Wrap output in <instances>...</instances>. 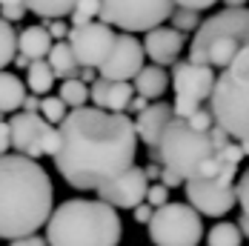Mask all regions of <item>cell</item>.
<instances>
[{
	"label": "cell",
	"instance_id": "obj_36",
	"mask_svg": "<svg viewBox=\"0 0 249 246\" xmlns=\"http://www.w3.org/2000/svg\"><path fill=\"white\" fill-rule=\"evenodd\" d=\"M158 180H160L166 189H172V186H180V183H183V180H180V175H175L172 169H160V177H158Z\"/></svg>",
	"mask_w": 249,
	"mask_h": 246
},
{
	"label": "cell",
	"instance_id": "obj_17",
	"mask_svg": "<svg viewBox=\"0 0 249 246\" xmlns=\"http://www.w3.org/2000/svg\"><path fill=\"white\" fill-rule=\"evenodd\" d=\"M89 98L95 100V109L124 112V109H129V100L135 98V89H132V83H118V80H103V77H98L89 86Z\"/></svg>",
	"mask_w": 249,
	"mask_h": 246
},
{
	"label": "cell",
	"instance_id": "obj_4",
	"mask_svg": "<svg viewBox=\"0 0 249 246\" xmlns=\"http://www.w3.org/2000/svg\"><path fill=\"white\" fill-rule=\"evenodd\" d=\"M124 235V223L118 209L103 200H66L52 209L46 221L49 246H118Z\"/></svg>",
	"mask_w": 249,
	"mask_h": 246
},
{
	"label": "cell",
	"instance_id": "obj_7",
	"mask_svg": "<svg viewBox=\"0 0 249 246\" xmlns=\"http://www.w3.org/2000/svg\"><path fill=\"white\" fill-rule=\"evenodd\" d=\"M146 229L152 246H198L203 238V221L189 203H166L155 209Z\"/></svg>",
	"mask_w": 249,
	"mask_h": 246
},
{
	"label": "cell",
	"instance_id": "obj_6",
	"mask_svg": "<svg viewBox=\"0 0 249 246\" xmlns=\"http://www.w3.org/2000/svg\"><path fill=\"white\" fill-rule=\"evenodd\" d=\"M247 32L249 9H224L195 29V40L189 43V60L212 69H226Z\"/></svg>",
	"mask_w": 249,
	"mask_h": 246
},
{
	"label": "cell",
	"instance_id": "obj_22",
	"mask_svg": "<svg viewBox=\"0 0 249 246\" xmlns=\"http://www.w3.org/2000/svg\"><path fill=\"white\" fill-rule=\"evenodd\" d=\"M29 92L32 95H49V89L54 86V72L46 60H32L29 63Z\"/></svg>",
	"mask_w": 249,
	"mask_h": 246
},
{
	"label": "cell",
	"instance_id": "obj_5",
	"mask_svg": "<svg viewBox=\"0 0 249 246\" xmlns=\"http://www.w3.org/2000/svg\"><path fill=\"white\" fill-rule=\"evenodd\" d=\"M209 112L229 138H235L238 143L249 141V32L244 35L229 66L215 77Z\"/></svg>",
	"mask_w": 249,
	"mask_h": 246
},
{
	"label": "cell",
	"instance_id": "obj_27",
	"mask_svg": "<svg viewBox=\"0 0 249 246\" xmlns=\"http://www.w3.org/2000/svg\"><path fill=\"white\" fill-rule=\"evenodd\" d=\"M37 112H43V121H49V123H63V118L69 115L66 103L57 98V95H43V98H40V109H37Z\"/></svg>",
	"mask_w": 249,
	"mask_h": 246
},
{
	"label": "cell",
	"instance_id": "obj_26",
	"mask_svg": "<svg viewBox=\"0 0 249 246\" xmlns=\"http://www.w3.org/2000/svg\"><path fill=\"white\" fill-rule=\"evenodd\" d=\"M15 54H18V35H15V26L0 18V72H6V66L15 60Z\"/></svg>",
	"mask_w": 249,
	"mask_h": 246
},
{
	"label": "cell",
	"instance_id": "obj_42",
	"mask_svg": "<svg viewBox=\"0 0 249 246\" xmlns=\"http://www.w3.org/2000/svg\"><path fill=\"white\" fill-rule=\"evenodd\" d=\"M143 175H146V180H158V177H160V166H158V163H149V166L143 169Z\"/></svg>",
	"mask_w": 249,
	"mask_h": 246
},
{
	"label": "cell",
	"instance_id": "obj_10",
	"mask_svg": "<svg viewBox=\"0 0 249 246\" xmlns=\"http://www.w3.org/2000/svg\"><path fill=\"white\" fill-rule=\"evenodd\" d=\"M9 138H12V146L18 149V155L32 158V160H37L43 155L54 158L57 143H60L57 129L49 121H43L37 112H18V115H12Z\"/></svg>",
	"mask_w": 249,
	"mask_h": 246
},
{
	"label": "cell",
	"instance_id": "obj_28",
	"mask_svg": "<svg viewBox=\"0 0 249 246\" xmlns=\"http://www.w3.org/2000/svg\"><path fill=\"white\" fill-rule=\"evenodd\" d=\"M98 15H100L98 0H77L75 9L69 12V20H72V26H83V23H92Z\"/></svg>",
	"mask_w": 249,
	"mask_h": 246
},
{
	"label": "cell",
	"instance_id": "obj_44",
	"mask_svg": "<svg viewBox=\"0 0 249 246\" xmlns=\"http://www.w3.org/2000/svg\"><path fill=\"white\" fill-rule=\"evenodd\" d=\"M226 9H247V0H224Z\"/></svg>",
	"mask_w": 249,
	"mask_h": 246
},
{
	"label": "cell",
	"instance_id": "obj_1",
	"mask_svg": "<svg viewBox=\"0 0 249 246\" xmlns=\"http://www.w3.org/2000/svg\"><path fill=\"white\" fill-rule=\"evenodd\" d=\"M54 166L75 189H100L135 166L138 135L124 112H103L95 106L72 109L57 129Z\"/></svg>",
	"mask_w": 249,
	"mask_h": 246
},
{
	"label": "cell",
	"instance_id": "obj_3",
	"mask_svg": "<svg viewBox=\"0 0 249 246\" xmlns=\"http://www.w3.org/2000/svg\"><path fill=\"white\" fill-rule=\"evenodd\" d=\"M54 189L46 169L23 155H0V241L35 235L46 226Z\"/></svg>",
	"mask_w": 249,
	"mask_h": 246
},
{
	"label": "cell",
	"instance_id": "obj_45",
	"mask_svg": "<svg viewBox=\"0 0 249 246\" xmlns=\"http://www.w3.org/2000/svg\"><path fill=\"white\" fill-rule=\"evenodd\" d=\"M29 57H23V54H15V66H20V69H29Z\"/></svg>",
	"mask_w": 249,
	"mask_h": 246
},
{
	"label": "cell",
	"instance_id": "obj_19",
	"mask_svg": "<svg viewBox=\"0 0 249 246\" xmlns=\"http://www.w3.org/2000/svg\"><path fill=\"white\" fill-rule=\"evenodd\" d=\"M132 89L146 100H160L169 89V74L163 72L160 66H143L141 72L135 74Z\"/></svg>",
	"mask_w": 249,
	"mask_h": 246
},
{
	"label": "cell",
	"instance_id": "obj_14",
	"mask_svg": "<svg viewBox=\"0 0 249 246\" xmlns=\"http://www.w3.org/2000/svg\"><path fill=\"white\" fill-rule=\"evenodd\" d=\"M146 189H149V180H146L143 169L132 166L124 175H118L115 180L103 183L98 189V200L109 203L112 209H135L138 203L146 200Z\"/></svg>",
	"mask_w": 249,
	"mask_h": 246
},
{
	"label": "cell",
	"instance_id": "obj_2",
	"mask_svg": "<svg viewBox=\"0 0 249 246\" xmlns=\"http://www.w3.org/2000/svg\"><path fill=\"white\" fill-rule=\"evenodd\" d=\"M149 158L180 175V180H209L226 169H238L244 149L241 143H232L218 123L212 129H195L183 118H172L158 146L149 149Z\"/></svg>",
	"mask_w": 249,
	"mask_h": 246
},
{
	"label": "cell",
	"instance_id": "obj_35",
	"mask_svg": "<svg viewBox=\"0 0 249 246\" xmlns=\"http://www.w3.org/2000/svg\"><path fill=\"white\" fill-rule=\"evenodd\" d=\"M9 246H49V244H46V238H40V235L35 232V235H26V238H15V241H9Z\"/></svg>",
	"mask_w": 249,
	"mask_h": 246
},
{
	"label": "cell",
	"instance_id": "obj_11",
	"mask_svg": "<svg viewBox=\"0 0 249 246\" xmlns=\"http://www.w3.org/2000/svg\"><path fill=\"white\" fill-rule=\"evenodd\" d=\"M235 175L238 169H226L218 177H209V180H186V200L189 206L206 215V218H224L232 212V206L238 203L235 200Z\"/></svg>",
	"mask_w": 249,
	"mask_h": 246
},
{
	"label": "cell",
	"instance_id": "obj_34",
	"mask_svg": "<svg viewBox=\"0 0 249 246\" xmlns=\"http://www.w3.org/2000/svg\"><path fill=\"white\" fill-rule=\"evenodd\" d=\"M46 32H49L52 40H63V37H69V26L63 23V20H52V23L46 26Z\"/></svg>",
	"mask_w": 249,
	"mask_h": 246
},
{
	"label": "cell",
	"instance_id": "obj_23",
	"mask_svg": "<svg viewBox=\"0 0 249 246\" xmlns=\"http://www.w3.org/2000/svg\"><path fill=\"white\" fill-rule=\"evenodd\" d=\"M75 3L77 0H23L26 12H35L40 18H66Z\"/></svg>",
	"mask_w": 249,
	"mask_h": 246
},
{
	"label": "cell",
	"instance_id": "obj_24",
	"mask_svg": "<svg viewBox=\"0 0 249 246\" xmlns=\"http://www.w3.org/2000/svg\"><path fill=\"white\" fill-rule=\"evenodd\" d=\"M244 244V235L238 229V223H215L206 235V246H241Z\"/></svg>",
	"mask_w": 249,
	"mask_h": 246
},
{
	"label": "cell",
	"instance_id": "obj_8",
	"mask_svg": "<svg viewBox=\"0 0 249 246\" xmlns=\"http://www.w3.org/2000/svg\"><path fill=\"white\" fill-rule=\"evenodd\" d=\"M100 20L106 26H118L126 35L158 29L172 15V0H98Z\"/></svg>",
	"mask_w": 249,
	"mask_h": 246
},
{
	"label": "cell",
	"instance_id": "obj_18",
	"mask_svg": "<svg viewBox=\"0 0 249 246\" xmlns=\"http://www.w3.org/2000/svg\"><path fill=\"white\" fill-rule=\"evenodd\" d=\"M52 40L46 26H26L18 35V54H23L29 60H46V54L52 49Z\"/></svg>",
	"mask_w": 249,
	"mask_h": 246
},
{
	"label": "cell",
	"instance_id": "obj_15",
	"mask_svg": "<svg viewBox=\"0 0 249 246\" xmlns=\"http://www.w3.org/2000/svg\"><path fill=\"white\" fill-rule=\"evenodd\" d=\"M183 35L178 29H166V26H158L146 32V40H143V54H149L155 66H169L180 57L183 52Z\"/></svg>",
	"mask_w": 249,
	"mask_h": 246
},
{
	"label": "cell",
	"instance_id": "obj_39",
	"mask_svg": "<svg viewBox=\"0 0 249 246\" xmlns=\"http://www.w3.org/2000/svg\"><path fill=\"white\" fill-rule=\"evenodd\" d=\"M20 109H23V112H37V109H40V100H37V95H26Z\"/></svg>",
	"mask_w": 249,
	"mask_h": 246
},
{
	"label": "cell",
	"instance_id": "obj_20",
	"mask_svg": "<svg viewBox=\"0 0 249 246\" xmlns=\"http://www.w3.org/2000/svg\"><path fill=\"white\" fill-rule=\"evenodd\" d=\"M23 98H26L23 80L12 72H0V115L18 112L23 106Z\"/></svg>",
	"mask_w": 249,
	"mask_h": 246
},
{
	"label": "cell",
	"instance_id": "obj_13",
	"mask_svg": "<svg viewBox=\"0 0 249 246\" xmlns=\"http://www.w3.org/2000/svg\"><path fill=\"white\" fill-rule=\"evenodd\" d=\"M143 43L135 40L132 35H118L115 46L106 54V60L98 66V72L103 80H118V83H129L135 80V74L143 69Z\"/></svg>",
	"mask_w": 249,
	"mask_h": 246
},
{
	"label": "cell",
	"instance_id": "obj_46",
	"mask_svg": "<svg viewBox=\"0 0 249 246\" xmlns=\"http://www.w3.org/2000/svg\"><path fill=\"white\" fill-rule=\"evenodd\" d=\"M241 149H244V155H249V141L247 143H241Z\"/></svg>",
	"mask_w": 249,
	"mask_h": 246
},
{
	"label": "cell",
	"instance_id": "obj_43",
	"mask_svg": "<svg viewBox=\"0 0 249 246\" xmlns=\"http://www.w3.org/2000/svg\"><path fill=\"white\" fill-rule=\"evenodd\" d=\"M238 229H241V235L249 238V215H241V221H238Z\"/></svg>",
	"mask_w": 249,
	"mask_h": 246
},
{
	"label": "cell",
	"instance_id": "obj_40",
	"mask_svg": "<svg viewBox=\"0 0 249 246\" xmlns=\"http://www.w3.org/2000/svg\"><path fill=\"white\" fill-rule=\"evenodd\" d=\"M146 106H149V100H146V98H141V95H138V98H132V100H129V109H135L138 115H141V112H143Z\"/></svg>",
	"mask_w": 249,
	"mask_h": 246
},
{
	"label": "cell",
	"instance_id": "obj_21",
	"mask_svg": "<svg viewBox=\"0 0 249 246\" xmlns=\"http://www.w3.org/2000/svg\"><path fill=\"white\" fill-rule=\"evenodd\" d=\"M46 63L52 66L54 77H60V80H72V77H77V72H80V63L75 60L69 43H52L49 54H46Z\"/></svg>",
	"mask_w": 249,
	"mask_h": 246
},
{
	"label": "cell",
	"instance_id": "obj_37",
	"mask_svg": "<svg viewBox=\"0 0 249 246\" xmlns=\"http://www.w3.org/2000/svg\"><path fill=\"white\" fill-rule=\"evenodd\" d=\"M12 146V138H9V121L0 118V155H6Z\"/></svg>",
	"mask_w": 249,
	"mask_h": 246
},
{
	"label": "cell",
	"instance_id": "obj_32",
	"mask_svg": "<svg viewBox=\"0 0 249 246\" xmlns=\"http://www.w3.org/2000/svg\"><path fill=\"white\" fill-rule=\"evenodd\" d=\"M235 200L241 203L244 215H249V169H244V175H241L238 183H235Z\"/></svg>",
	"mask_w": 249,
	"mask_h": 246
},
{
	"label": "cell",
	"instance_id": "obj_31",
	"mask_svg": "<svg viewBox=\"0 0 249 246\" xmlns=\"http://www.w3.org/2000/svg\"><path fill=\"white\" fill-rule=\"evenodd\" d=\"M143 203H149L152 209L166 206V203H169V189H166L163 183H152L149 189H146V200H143Z\"/></svg>",
	"mask_w": 249,
	"mask_h": 246
},
{
	"label": "cell",
	"instance_id": "obj_12",
	"mask_svg": "<svg viewBox=\"0 0 249 246\" xmlns=\"http://www.w3.org/2000/svg\"><path fill=\"white\" fill-rule=\"evenodd\" d=\"M115 32L103 20H92V23H83V26H72L69 29V49L75 54V60L80 66H89V69H98L100 63L106 60V54L112 52L115 46Z\"/></svg>",
	"mask_w": 249,
	"mask_h": 246
},
{
	"label": "cell",
	"instance_id": "obj_30",
	"mask_svg": "<svg viewBox=\"0 0 249 246\" xmlns=\"http://www.w3.org/2000/svg\"><path fill=\"white\" fill-rule=\"evenodd\" d=\"M0 12H3V20H23L26 18V6H23V0H0Z\"/></svg>",
	"mask_w": 249,
	"mask_h": 246
},
{
	"label": "cell",
	"instance_id": "obj_25",
	"mask_svg": "<svg viewBox=\"0 0 249 246\" xmlns=\"http://www.w3.org/2000/svg\"><path fill=\"white\" fill-rule=\"evenodd\" d=\"M57 98L66 103V109H80V106H86V98H89V86L83 83V80H60V92H57Z\"/></svg>",
	"mask_w": 249,
	"mask_h": 246
},
{
	"label": "cell",
	"instance_id": "obj_33",
	"mask_svg": "<svg viewBox=\"0 0 249 246\" xmlns=\"http://www.w3.org/2000/svg\"><path fill=\"white\" fill-rule=\"evenodd\" d=\"M178 9H192V12H203L209 6H215L218 0H172Z\"/></svg>",
	"mask_w": 249,
	"mask_h": 246
},
{
	"label": "cell",
	"instance_id": "obj_29",
	"mask_svg": "<svg viewBox=\"0 0 249 246\" xmlns=\"http://www.w3.org/2000/svg\"><path fill=\"white\" fill-rule=\"evenodd\" d=\"M169 20H172V29H178L180 35L183 32H195L200 26V18H198V12H192V9H175L172 15H169Z\"/></svg>",
	"mask_w": 249,
	"mask_h": 246
},
{
	"label": "cell",
	"instance_id": "obj_9",
	"mask_svg": "<svg viewBox=\"0 0 249 246\" xmlns=\"http://www.w3.org/2000/svg\"><path fill=\"white\" fill-rule=\"evenodd\" d=\"M215 69L203 66V63H178L172 72V86H175V118H189L200 109L203 100H209L212 89H215Z\"/></svg>",
	"mask_w": 249,
	"mask_h": 246
},
{
	"label": "cell",
	"instance_id": "obj_16",
	"mask_svg": "<svg viewBox=\"0 0 249 246\" xmlns=\"http://www.w3.org/2000/svg\"><path fill=\"white\" fill-rule=\"evenodd\" d=\"M172 118H175V112H172L169 103H163V100L149 103V106L138 115V121H135V135H138V141H143L149 149H155L158 141H160V135H163V129L169 126Z\"/></svg>",
	"mask_w": 249,
	"mask_h": 246
},
{
	"label": "cell",
	"instance_id": "obj_41",
	"mask_svg": "<svg viewBox=\"0 0 249 246\" xmlns=\"http://www.w3.org/2000/svg\"><path fill=\"white\" fill-rule=\"evenodd\" d=\"M77 80H83V83H95V69H89V66H80V72H77Z\"/></svg>",
	"mask_w": 249,
	"mask_h": 246
},
{
	"label": "cell",
	"instance_id": "obj_38",
	"mask_svg": "<svg viewBox=\"0 0 249 246\" xmlns=\"http://www.w3.org/2000/svg\"><path fill=\"white\" fill-rule=\"evenodd\" d=\"M152 212H155V209H152L149 203H138V206H135V221L138 223H149Z\"/></svg>",
	"mask_w": 249,
	"mask_h": 246
}]
</instances>
